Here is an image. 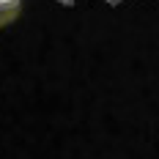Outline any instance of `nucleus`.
I'll return each mask as SVG.
<instances>
[{
	"label": "nucleus",
	"mask_w": 159,
	"mask_h": 159,
	"mask_svg": "<svg viewBox=\"0 0 159 159\" xmlns=\"http://www.w3.org/2000/svg\"><path fill=\"white\" fill-rule=\"evenodd\" d=\"M22 11V0H0V28L11 25Z\"/></svg>",
	"instance_id": "1"
}]
</instances>
